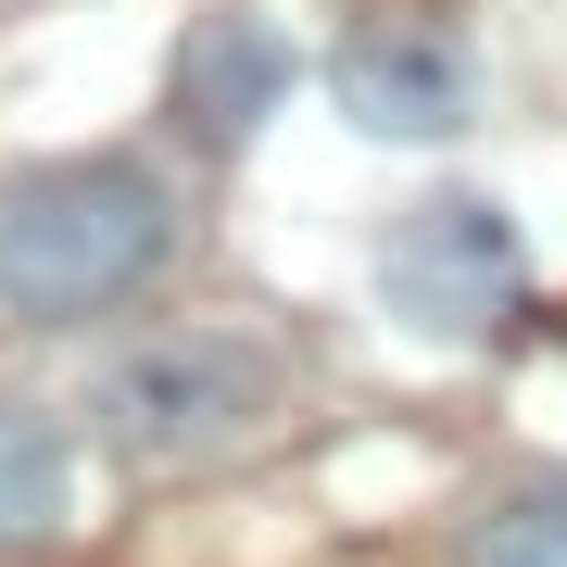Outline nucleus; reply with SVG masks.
Returning a JSON list of instances; mask_svg holds the SVG:
<instances>
[{
    "label": "nucleus",
    "mask_w": 567,
    "mask_h": 567,
    "mask_svg": "<svg viewBox=\"0 0 567 567\" xmlns=\"http://www.w3.org/2000/svg\"><path fill=\"white\" fill-rule=\"evenodd\" d=\"M466 567H567V480L492 505L480 529H466Z\"/></svg>",
    "instance_id": "7"
},
{
    "label": "nucleus",
    "mask_w": 567,
    "mask_h": 567,
    "mask_svg": "<svg viewBox=\"0 0 567 567\" xmlns=\"http://www.w3.org/2000/svg\"><path fill=\"white\" fill-rule=\"evenodd\" d=\"M164 252H177V189L152 164L102 152V164H51V177L0 189V303L39 328L126 303Z\"/></svg>",
    "instance_id": "1"
},
{
    "label": "nucleus",
    "mask_w": 567,
    "mask_h": 567,
    "mask_svg": "<svg viewBox=\"0 0 567 567\" xmlns=\"http://www.w3.org/2000/svg\"><path fill=\"white\" fill-rule=\"evenodd\" d=\"M290 89V51L265 39L252 13H203L189 25V51H177V114L203 126V140L227 152V140H252V114Z\"/></svg>",
    "instance_id": "5"
},
{
    "label": "nucleus",
    "mask_w": 567,
    "mask_h": 567,
    "mask_svg": "<svg viewBox=\"0 0 567 567\" xmlns=\"http://www.w3.org/2000/svg\"><path fill=\"white\" fill-rule=\"evenodd\" d=\"M51 529H63V442L51 416L0 404V555H39Z\"/></svg>",
    "instance_id": "6"
},
{
    "label": "nucleus",
    "mask_w": 567,
    "mask_h": 567,
    "mask_svg": "<svg viewBox=\"0 0 567 567\" xmlns=\"http://www.w3.org/2000/svg\"><path fill=\"white\" fill-rule=\"evenodd\" d=\"M379 278H391V303L429 316V328H492L517 303V215L505 203H480V189H442V203H416L404 227H391V252H379Z\"/></svg>",
    "instance_id": "3"
},
{
    "label": "nucleus",
    "mask_w": 567,
    "mask_h": 567,
    "mask_svg": "<svg viewBox=\"0 0 567 567\" xmlns=\"http://www.w3.org/2000/svg\"><path fill=\"white\" fill-rule=\"evenodd\" d=\"M328 89H341V114L365 140H454L480 114V76H466V51L442 25H353L341 63H328Z\"/></svg>",
    "instance_id": "4"
},
{
    "label": "nucleus",
    "mask_w": 567,
    "mask_h": 567,
    "mask_svg": "<svg viewBox=\"0 0 567 567\" xmlns=\"http://www.w3.org/2000/svg\"><path fill=\"white\" fill-rule=\"evenodd\" d=\"M278 416V353L252 328H164L102 365V442L126 466H215Z\"/></svg>",
    "instance_id": "2"
}]
</instances>
